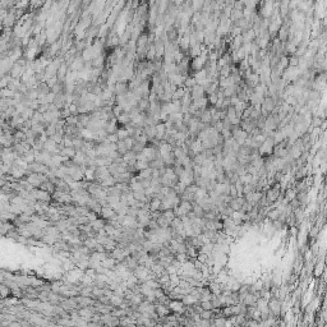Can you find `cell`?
<instances>
[{
    "instance_id": "1",
    "label": "cell",
    "mask_w": 327,
    "mask_h": 327,
    "mask_svg": "<svg viewBox=\"0 0 327 327\" xmlns=\"http://www.w3.org/2000/svg\"><path fill=\"white\" fill-rule=\"evenodd\" d=\"M192 207L193 206L191 204L189 201H184V202H181L180 204H178V207L175 210V214L178 216H185L192 211Z\"/></svg>"
},
{
    "instance_id": "2",
    "label": "cell",
    "mask_w": 327,
    "mask_h": 327,
    "mask_svg": "<svg viewBox=\"0 0 327 327\" xmlns=\"http://www.w3.org/2000/svg\"><path fill=\"white\" fill-rule=\"evenodd\" d=\"M169 307L173 309L174 312H178V313H183L185 311V307H184V303L179 299H175L174 302H170L169 303Z\"/></svg>"
},
{
    "instance_id": "3",
    "label": "cell",
    "mask_w": 327,
    "mask_h": 327,
    "mask_svg": "<svg viewBox=\"0 0 327 327\" xmlns=\"http://www.w3.org/2000/svg\"><path fill=\"white\" fill-rule=\"evenodd\" d=\"M267 306H268V308L271 309V312H272L275 316L279 314L280 311H281V303H280L279 300H276V299H272L270 303H267Z\"/></svg>"
},
{
    "instance_id": "4",
    "label": "cell",
    "mask_w": 327,
    "mask_h": 327,
    "mask_svg": "<svg viewBox=\"0 0 327 327\" xmlns=\"http://www.w3.org/2000/svg\"><path fill=\"white\" fill-rule=\"evenodd\" d=\"M101 214H102V217H105V219H110V217H114L115 211L113 210V207H107V206H105V207H101Z\"/></svg>"
},
{
    "instance_id": "5",
    "label": "cell",
    "mask_w": 327,
    "mask_h": 327,
    "mask_svg": "<svg viewBox=\"0 0 327 327\" xmlns=\"http://www.w3.org/2000/svg\"><path fill=\"white\" fill-rule=\"evenodd\" d=\"M33 197L37 198V199H41V201H49L50 199L49 193L45 192V191H35L33 192Z\"/></svg>"
},
{
    "instance_id": "6",
    "label": "cell",
    "mask_w": 327,
    "mask_h": 327,
    "mask_svg": "<svg viewBox=\"0 0 327 327\" xmlns=\"http://www.w3.org/2000/svg\"><path fill=\"white\" fill-rule=\"evenodd\" d=\"M279 197V192L276 191V187H275L273 189H271V191H268V194H267V199L268 201H276Z\"/></svg>"
},
{
    "instance_id": "7",
    "label": "cell",
    "mask_w": 327,
    "mask_h": 327,
    "mask_svg": "<svg viewBox=\"0 0 327 327\" xmlns=\"http://www.w3.org/2000/svg\"><path fill=\"white\" fill-rule=\"evenodd\" d=\"M139 176L142 178V179H150V178L152 176V169H150V168H146V169L141 170V174H139Z\"/></svg>"
},
{
    "instance_id": "8",
    "label": "cell",
    "mask_w": 327,
    "mask_h": 327,
    "mask_svg": "<svg viewBox=\"0 0 327 327\" xmlns=\"http://www.w3.org/2000/svg\"><path fill=\"white\" fill-rule=\"evenodd\" d=\"M160 204H161V199H159V198H155L152 202H151V206H150V208L152 211H157L160 210Z\"/></svg>"
},
{
    "instance_id": "9",
    "label": "cell",
    "mask_w": 327,
    "mask_h": 327,
    "mask_svg": "<svg viewBox=\"0 0 327 327\" xmlns=\"http://www.w3.org/2000/svg\"><path fill=\"white\" fill-rule=\"evenodd\" d=\"M280 215H281V212L279 211V210H275V211H271L268 214V217L271 220H279V217H280Z\"/></svg>"
},
{
    "instance_id": "10",
    "label": "cell",
    "mask_w": 327,
    "mask_h": 327,
    "mask_svg": "<svg viewBox=\"0 0 327 327\" xmlns=\"http://www.w3.org/2000/svg\"><path fill=\"white\" fill-rule=\"evenodd\" d=\"M91 226H92L93 229H96V230H101V229L104 227V222H102L101 220H93V224Z\"/></svg>"
},
{
    "instance_id": "11",
    "label": "cell",
    "mask_w": 327,
    "mask_h": 327,
    "mask_svg": "<svg viewBox=\"0 0 327 327\" xmlns=\"http://www.w3.org/2000/svg\"><path fill=\"white\" fill-rule=\"evenodd\" d=\"M295 198V191H293V189H289L288 192H286V198L285 201H293Z\"/></svg>"
},
{
    "instance_id": "12",
    "label": "cell",
    "mask_w": 327,
    "mask_h": 327,
    "mask_svg": "<svg viewBox=\"0 0 327 327\" xmlns=\"http://www.w3.org/2000/svg\"><path fill=\"white\" fill-rule=\"evenodd\" d=\"M156 311H157V313H159L160 316H164V314L168 313V309L164 308L162 306H157V307H156Z\"/></svg>"
},
{
    "instance_id": "13",
    "label": "cell",
    "mask_w": 327,
    "mask_h": 327,
    "mask_svg": "<svg viewBox=\"0 0 327 327\" xmlns=\"http://www.w3.org/2000/svg\"><path fill=\"white\" fill-rule=\"evenodd\" d=\"M323 271V265L322 263H321V265H318L317 267H316V271H314V273H316V276H319L321 275V272Z\"/></svg>"
},
{
    "instance_id": "14",
    "label": "cell",
    "mask_w": 327,
    "mask_h": 327,
    "mask_svg": "<svg viewBox=\"0 0 327 327\" xmlns=\"http://www.w3.org/2000/svg\"><path fill=\"white\" fill-rule=\"evenodd\" d=\"M61 155H67V156H73L74 155V151L73 150H69V148H68V150H64L63 151V153Z\"/></svg>"
},
{
    "instance_id": "15",
    "label": "cell",
    "mask_w": 327,
    "mask_h": 327,
    "mask_svg": "<svg viewBox=\"0 0 327 327\" xmlns=\"http://www.w3.org/2000/svg\"><path fill=\"white\" fill-rule=\"evenodd\" d=\"M316 233H318V229L317 227H313V230L311 231V237H316Z\"/></svg>"
}]
</instances>
